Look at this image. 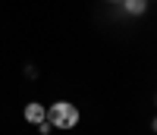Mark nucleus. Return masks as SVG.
Returning a JSON list of instances; mask_svg holds the SVG:
<instances>
[{"instance_id":"0eeeda50","label":"nucleus","mask_w":157,"mask_h":135,"mask_svg":"<svg viewBox=\"0 0 157 135\" xmlns=\"http://www.w3.org/2000/svg\"><path fill=\"white\" fill-rule=\"evenodd\" d=\"M145 3H148V0H145Z\"/></svg>"},{"instance_id":"423d86ee","label":"nucleus","mask_w":157,"mask_h":135,"mask_svg":"<svg viewBox=\"0 0 157 135\" xmlns=\"http://www.w3.org/2000/svg\"><path fill=\"white\" fill-rule=\"evenodd\" d=\"M110 3H123V0H110Z\"/></svg>"},{"instance_id":"7ed1b4c3","label":"nucleus","mask_w":157,"mask_h":135,"mask_svg":"<svg viewBox=\"0 0 157 135\" xmlns=\"http://www.w3.org/2000/svg\"><path fill=\"white\" fill-rule=\"evenodd\" d=\"M123 3H126V10L132 13V16H141V13L148 10V3H145V0H123Z\"/></svg>"},{"instance_id":"f03ea898","label":"nucleus","mask_w":157,"mask_h":135,"mask_svg":"<svg viewBox=\"0 0 157 135\" xmlns=\"http://www.w3.org/2000/svg\"><path fill=\"white\" fill-rule=\"evenodd\" d=\"M25 119H29L32 126H41L44 119H47V107H44V104H38V101L29 104V107H25Z\"/></svg>"},{"instance_id":"f257e3e1","label":"nucleus","mask_w":157,"mask_h":135,"mask_svg":"<svg viewBox=\"0 0 157 135\" xmlns=\"http://www.w3.org/2000/svg\"><path fill=\"white\" fill-rule=\"evenodd\" d=\"M47 123L54 129H75L78 126V107L69 101H54L47 107Z\"/></svg>"},{"instance_id":"39448f33","label":"nucleus","mask_w":157,"mask_h":135,"mask_svg":"<svg viewBox=\"0 0 157 135\" xmlns=\"http://www.w3.org/2000/svg\"><path fill=\"white\" fill-rule=\"evenodd\" d=\"M151 129H154V132H157V116H154V123H151Z\"/></svg>"},{"instance_id":"20e7f679","label":"nucleus","mask_w":157,"mask_h":135,"mask_svg":"<svg viewBox=\"0 0 157 135\" xmlns=\"http://www.w3.org/2000/svg\"><path fill=\"white\" fill-rule=\"evenodd\" d=\"M50 129H54V126H50V123H47V119H44V123H41V126H38V132H41V135H47Z\"/></svg>"}]
</instances>
